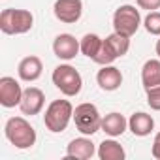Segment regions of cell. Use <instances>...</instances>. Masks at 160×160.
I'll list each match as a JSON object with an SVG mask.
<instances>
[{
    "label": "cell",
    "mask_w": 160,
    "mask_h": 160,
    "mask_svg": "<svg viewBox=\"0 0 160 160\" xmlns=\"http://www.w3.org/2000/svg\"><path fill=\"white\" fill-rule=\"evenodd\" d=\"M8 141L15 149H30L36 143V130L25 117H12L4 126Z\"/></svg>",
    "instance_id": "1"
},
{
    "label": "cell",
    "mask_w": 160,
    "mask_h": 160,
    "mask_svg": "<svg viewBox=\"0 0 160 160\" xmlns=\"http://www.w3.org/2000/svg\"><path fill=\"white\" fill-rule=\"evenodd\" d=\"M73 119V106L70 100H53L43 115V124L49 132L58 134L64 132Z\"/></svg>",
    "instance_id": "2"
},
{
    "label": "cell",
    "mask_w": 160,
    "mask_h": 160,
    "mask_svg": "<svg viewBox=\"0 0 160 160\" xmlns=\"http://www.w3.org/2000/svg\"><path fill=\"white\" fill-rule=\"evenodd\" d=\"M32 27H34V15L28 10L8 8L0 13V30L8 36L27 34Z\"/></svg>",
    "instance_id": "3"
},
{
    "label": "cell",
    "mask_w": 160,
    "mask_h": 160,
    "mask_svg": "<svg viewBox=\"0 0 160 160\" xmlns=\"http://www.w3.org/2000/svg\"><path fill=\"white\" fill-rule=\"evenodd\" d=\"M53 85L64 94V96H77L83 89V77L73 66L60 64L53 70Z\"/></svg>",
    "instance_id": "4"
},
{
    "label": "cell",
    "mask_w": 160,
    "mask_h": 160,
    "mask_svg": "<svg viewBox=\"0 0 160 160\" xmlns=\"http://www.w3.org/2000/svg\"><path fill=\"white\" fill-rule=\"evenodd\" d=\"M73 122H75V128L83 136H94L98 130H102V115L98 108L91 102H83L75 106Z\"/></svg>",
    "instance_id": "5"
},
{
    "label": "cell",
    "mask_w": 160,
    "mask_h": 160,
    "mask_svg": "<svg viewBox=\"0 0 160 160\" xmlns=\"http://www.w3.org/2000/svg\"><path fill=\"white\" fill-rule=\"evenodd\" d=\"M139 27H141V15H139V10H136V6L122 4L115 10V13H113V30L115 32L132 38Z\"/></svg>",
    "instance_id": "6"
},
{
    "label": "cell",
    "mask_w": 160,
    "mask_h": 160,
    "mask_svg": "<svg viewBox=\"0 0 160 160\" xmlns=\"http://www.w3.org/2000/svg\"><path fill=\"white\" fill-rule=\"evenodd\" d=\"M55 17L64 25H73L83 15V0H55Z\"/></svg>",
    "instance_id": "7"
},
{
    "label": "cell",
    "mask_w": 160,
    "mask_h": 160,
    "mask_svg": "<svg viewBox=\"0 0 160 160\" xmlns=\"http://www.w3.org/2000/svg\"><path fill=\"white\" fill-rule=\"evenodd\" d=\"M23 100V89L15 77H0V104L4 108H15Z\"/></svg>",
    "instance_id": "8"
},
{
    "label": "cell",
    "mask_w": 160,
    "mask_h": 160,
    "mask_svg": "<svg viewBox=\"0 0 160 160\" xmlns=\"http://www.w3.org/2000/svg\"><path fill=\"white\" fill-rule=\"evenodd\" d=\"M79 51H81L79 40H75V36L72 34H58L53 42V53L60 60H72Z\"/></svg>",
    "instance_id": "9"
},
{
    "label": "cell",
    "mask_w": 160,
    "mask_h": 160,
    "mask_svg": "<svg viewBox=\"0 0 160 160\" xmlns=\"http://www.w3.org/2000/svg\"><path fill=\"white\" fill-rule=\"evenodd\" d=\"M43 104H45V94L42 89L38 87H28L23 91V100L19 104L21 108V113L23 115H38L42 109H43Z\"/></svg>",
    "instance_id": "10"
},
{
    "label": "cell",
    "mask_w": 160,
    "mask_h": 160,
    "mask_svg": "<svg viewBox=\"0 0 160 160\" xmlns=\"http://www.w3.org/2000/svg\"><path fill=\"white\" fill-rule=\"evenodd\" d=\"M96 152H98V151H96L92 139H89L87 136L72 139V141L68 143V147H66V156H68V158H75V160L92 158Z\"/></svg>",
    "instance_id": "11"
},
{
    "label": "cell",
    "mask_w": 160,
    "mask_h": 160,
    "mask_svg": "<svg viewBox=\"0 0 160 160\" xmlns=\"http://www.w3.org/2000/svg\"><path fill=\"white\" fill-rule=\"evenodd\" d=\"M96 81H98L102 91L111 92V91H117L122 85V73H121V70L117 66L108 64V66H102V70H98Z\"/></svg>",
    "instance_id": "12"
},
{
    "label": "cell",
    "mask_w": 160,
    "mask_h": 160,
    "mask_svg": "<svg viewBox=\"0 0 160 160\" xmlns=\"http://www.w3.org/2000/svg\"><path fill=\"white\" fill-rule=\"evenodd\" d=\"M42 72H43V64H42V60L36 55L25 57L19 62V66H17L19 77L23 79V81H27V83H32V81H36V79H40Z\"/></svg>",
    "instance_id": "13"
},
{
    "label": "cell",
    "mask_w": 160,
    "mask_h": 160,
    "mask_svg": "<svg viewBox=\"0 0 160 160\" xmlns=\"http://www.w3.org/2000/svg\"><path fill=\"white\" fill-rule=\"evenodd\" d=\"M128 130L138 138H145L154 130V119L149 113L138 111L128 119Z\"/></svg>",
    "instance_id": "14"
},
{
    "label": "cell",
    "mask_w": 160,
    "mask_h": 160,
    "mask_svg": "<svg viewBox=\"0 0 160 160\" xmlns=\"http://www.w3.org/2000/svg\"><path fill=\"white\" fill-rule=\"evenodd\" d=\"M126 128H128L126 117L121 115V113H117V111L108 113L106 117H102V130H104L108 136H111V138L122 136V134L126 132Z\"/></svg>",
    "instance_id": "15"
},
{
    "label": "cell",
    "mask_w": 160,
    "mask_h": 160,
    "mask_svg": "<svg viewBox=\"0 0 160 160\" xmlns=\"http://www.w3.org/2000/svg\"><path fill=\"white\" fill-rule=\"evenodd\" d=\"M141 83L143 89H152L160 85V58H151L141 68Z\"/></svg>",
    "instance_id": "16"
},
{
    "label": "cell",
    "mask_w": 160,
    "mask_h": 160,
    "mask_svg": "<svg viewBox=\"0 0 160 160\" xmlns=\"http://www.w3.org/2000/svg\"><path fill=\"white\" fill-rule=\"evenodd\" d=\"M126 152L122 145L115 139H104L98 145V158L100 160H124Z\"/></svg>",
    "instance_id": "17"
},
{
    "label": "cell",
    "mask_w": 160,
    "mask_h": 160,
    "mask_svg": "<svg viewBox=\"0 0 160 160\" xmlns=\"http://www.w3.org/2000/svg\"><path fill=\"white\" fill-rule=\"evenodd\" d=\"M102 42H104V40H102L98 34H85L81 40H79V45H81V53L92 60V58L96 57V53L100 51Z\"/></svg>",
    "instance_id": "18"
},
{
    "label": "cell",
    "mask_w": 160,
    "mask_h": 160,
    "mask_svg": "<svg viewBox=\"0 0 160 160\" xmlns=\"http://www.w3.org/2000/svg\"><path fill=\"white\" fill-rule=\"evenodd\" d=\"M106 40L109 42V45H111V49L115 51L117 57H124V55L128 53V49H130V38H128V36H122V34H119V32L109 34Z\"/></svg>",
    "instance_id": "19"
},
{
    "label": "cell",
    "mask_w": 160,
    "mask_h": 160,
    "mask_svg": "<svg viewBox=\"0 0 160 160\" xmlns=\"http://www.w3.org/2000/svg\"><path fill=\"white\" fill-rule=\"evenodd\" d=\"M117 58H119V57H117L115 51L111 49L109 42L104 40V42H102V47H100V51L96 53V57L92 58V62H96V64H100V66H108V64H113Z\"/></svg>",
    "instance_id": "20"
},
{
    "label": "cell",
    "mask_w": 160,
    "mask_h": 160,
    "mask_svg": "<svg viewBox=\"0 0 160 160\" xmlns=\"http://www.w3.org/2000/svg\"><path fill=\"white\" fill-rule=\"evenodd\" d=\"M143 27L149 34L160 36V12H149L147 17L143 19Z\"/></svg>",
    "instance_id": "21"
},
{
    "label": "cell",
    "mask_w": 160,
    "mask_h": 160,
    "mask_svg": "<svg viewBox=\"0 0 160 160\" xmlns=\"http://www.w3.org/2000/svg\"><path fill=\"white\" fill-rule=\"evenodd\" d=\"M145 92H147V106L154 111H160V85L147 89Z\"/></svg>",
    "instance_id": "22"
},
{
    "label": "cell",
    "mask_w": 160,
    "mask_h": 160,
    "mask_svg": "<svg viewBox=\"0 0 160 160\" xmlns=\"http://www.w3.org/2000/svg\"><path fill=\"white\" fill-rule=\"evenodd\" d=\"M136 2H138V8L147 10V12L160 10V0H136Z\"/></svg>",
    "instance_id": "23"
},
{
    "label": "cell",
    "mask_w": 160,
    "mask_h": 160,
    "mask_svg": "<svg viewBox=\"0 0 160 160\" xmlns=\"http://www.w3.org/2000/svg\"><path fill=\"white\" fill-rule=\"evenodd\" d=\"M151 152H152V156L156 158V160H160V132L154 136V139H152V149H151Z\"/></svg>",
    "instance_id": "24"
},
{
    "label": "cell",
    "mask_w": 160,
    "mask_h": 160,
    "mask_svg": "<svg viewBox=\"0 0 160 160\" xmlns=\"http://www.w3.org/2000/svg\"><path fill=\"white\" fill-rule=\"evenodd\" d=\"M154 51H156V55H158V58H160V40L156 42V47H154Z\"/></svg>",
    "instance_id": "25"
}]
</instances>
